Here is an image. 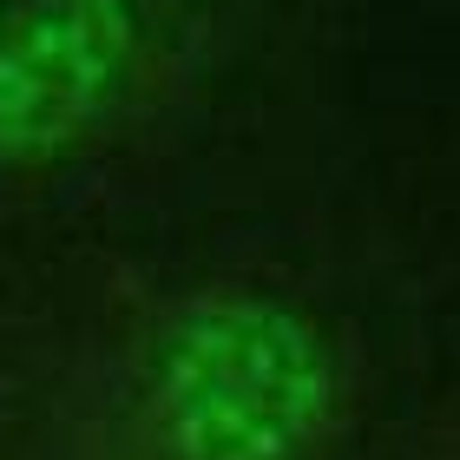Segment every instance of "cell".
I'll list each match as a JSON object with an SVG mask.
<instances>
[{
	"mask_svg": "<svg viewBox=\"0 0 460 460\" xmlns=\"http://www.w3.org/2000/svg\"><path fill=\"white\" fill-rule=\"evenodd\" d=\"M329 394L323 336L270 296H198L152 349V402L178 460H289Z\"/></svg>",
	"mask_w": 460,
	"mask_h": 460,
	"instance_id": "6da1fadb",
	"label": "cell"
},
{
	"mask_svg": "<svg viewBox=\"0 0 460 460\" xmlns=\"http://www.w3.org/2000/svg\"><path fill=\"white\" fill-rule=\"evenodd\" d=\"M132 0H0V158H59L132 66Z\"/></svg>",
	"mask_w": 460,
	"mask_h": 460,
	"instance_id": "7a4b0ae2",
	"label": "cell"
}]
</instances>
